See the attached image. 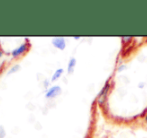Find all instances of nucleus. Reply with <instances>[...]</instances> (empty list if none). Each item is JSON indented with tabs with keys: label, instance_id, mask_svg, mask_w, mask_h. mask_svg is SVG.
Instances as JSON below:
<instances>
[{
	"label": "nucleus",
	"instance_id": "1",
	"mask_svg": "<svg viewBox=\"0 0 147 138\" xmlns=\"http://www.w3.org/2000/svg\"><path fill=\"white\" fill-rule=\"evenodd\" d=\"M61 87L58 85H54L52 87H50L45 93V97L48 98V99H52L54 97H57L58 95L61 94Z\"/></svg>",
	"mask_w": 147,
	"mask_h": 138
},
{
	"label": "nucleus",
	"instance_id": "2",
	"mask_svg": "<svg viewBox=\"0 0 147 138\" xmlns=\"http://www.w3.org/2000/svg\"><path fill=\"white\" fill-rule=\"evenodd\" d=\"M52 44L54 45V47H56L57 49H60V50H63L66 47L65 39L63 37H54L52 39Z\"/></svg>",
	"mask_w": 147,
	"mask_h": 138
},
{
	"label": "nucleus",
	"instance_id": "3",
	"mask_svg": "<svg viewBox=\"0 0 147 138\" xmlns=\"http://www.w3.org/2000/svg\"><path fill=\"white\" fill-rule=\"evenodd\" d=\"M27 48H28V44H27V43H24V44L20 45V46L18 47V48L14 49V50L11 52L12 56H13V57H18V56H20V55H21L22 53H24L26 50H27Z\"/></svg>",
	"mask_w": 147,
	"mask_h": 138
},
{
	"label": "nucleus",
	"instance_id": "4",
	"mask_svg": "<svg viewBox=\"0 0 147 138\" xmlns=\"http://www.w3.org/2000/svg\"><path fill=\"white\" fill-rule=\"evenodd\" d=\"M75 65H76V59L75 58H71L68 62L67 65V72L68 73H72L75 69Z\"/></svg>",
	"mask_w": 147,
	"mask_h": 138
},
{
	"label": "nucleus",
	"instance_id": "5",
	"mask_svg": "<svg viewBox=\"0 0 147 138\" xmlns=\"http://www.w3.org/2000/svg\"><path fill=\"white\" fill-rule=\"evenodd\" d=\"M63 72H64V70L62 69V68L57 69L56 71L54 72V74L52 75V77H51V80H50V81H51V82H54V81H56L57 79H59V78L62 76V74H63Z\"/></svg>",
	"mask_w": 147,
	"mask_h": 138
},
{
	"label": "nucleus",
	"instance_id": "6",
	"mask_svg": "<svg viewBox=\"0 0 147 138\" xmlns=\"http://www.w3.org/2000/svg\"><path fill=\"white\" fill-rule=\"evenodd\" d=\"M109 88H110V84L109 83H107L106 85L103 87V89H102V91L100 92V96H99V101H102V98H104L103 96H106L107 95V92L109 91Z\"/></svg>",
	"mask_w": 147,
	"mask_h": 138
},
{
	"label": "nucleus",
	"instance_id": "7",
	"mask_svg": "<svg viewBox=\"0 0 147 138\" xmlns=\"http://www.w3.org/2000/svg\"><path fill=\"white\" fill-rule=\"evenodd\" d=\"M18 69H19V65H15V67H12V68L10 69L9 73H12V72H15V71H17Z\"/></svg>",
	"mask_w": 147,
	"mask_h": 138
},
{
	"label": "nucleus",
	"instance_id": "8",
	"mask_svg": "<svg viewBox=\"0 0 147 138\" xmlns=\"http://www.w3.org/2000/svg\"><path fill=\"white\" fill-rule=\"evenodd\" d=\"M4 135H5V132H4V129L2 127H0V138H3Z\"/></svg>",
	"mask_w": 147,
	"mask_h": 138
},
{
	"label": "nucleus",
	"instance_id": "9",
	"mask_svg": "<svg viewBox=\"0 0 147 138\" xmlns=\"http://www.w3.org/2000/svg\"><path fill=\"white\" fill-rule=\"evenodd\" d=\"M48 85H49V82L47 81V80H45V82H44V86H45V87H48Z\"/></svg>",
	"mask_w": 147,
	"mask_h": 138
},
{
	"label": "nucleus",
	"instance_id": "10",
	"mask_svg": "<svg viewBox=\"0 0 147 138\" xmlns=\"http://www.w3.org/2000/svg\"><path fill=\"white\" fill-rule=\"evenodd\" d=\"M145 121H146V123H147V113H146V116H145Z\"/></svg>",
	"mask_w": 147,
	"mask_h": 138
}]
</instances>
